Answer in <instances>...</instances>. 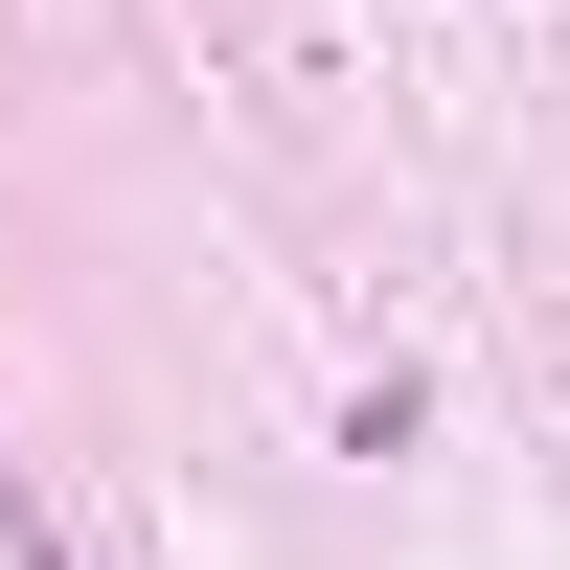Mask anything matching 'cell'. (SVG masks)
I'll list each match as a JSON object with an SVG mask.
<instances>
[{"label":"cell","mask_w":570,"mask_h":570,"mask_svg":"<svg viewBox=\"0 0 570 570\" xmlns=\"http://www.w3.org/2000/svg\"><path fill=\"white\" fill-rule=\"evenodd\" d=\"M0 570H91V548H69V525H46V502H23V480H0Z\"/></svg>","instance_id":"cell-1"}]
</instances>
